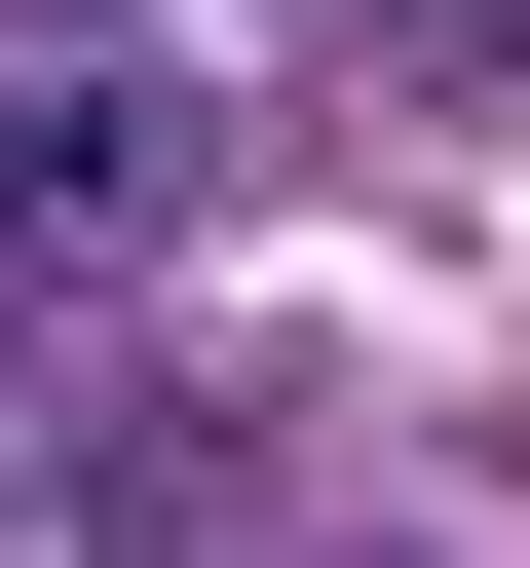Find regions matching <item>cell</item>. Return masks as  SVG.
Wrapping results in <instances>:
<instances>
[{
  "instance_id": "cell-1",
  "label": "cell",
  "mask_w": 530,
  "mask_h": 568,
  "mask_svg": "<svg viewBox=\"0 0 530 568\" xmlns=\"http://www.w3.org/2000/svg\"><path fill=\"white\" fill-rule=\"evenodd\" d=\"M39 379H77V265H0V455H39Z\"/></svg>"
},
{
  "instance_id": "cell-2",
  "label": "cell",
  "mask_w": 530,
  "mask_h": 568,
  "mask_svg": "<svg viewBox=\"0 0 530 568\" xmlns=\"http://www.w3.org/2000/svg\"><path fill=\"white\" fill-rule=\"evenodd\" d=\"M417 39H530V0H417Z\"/></svg>"
}]
</instances>
